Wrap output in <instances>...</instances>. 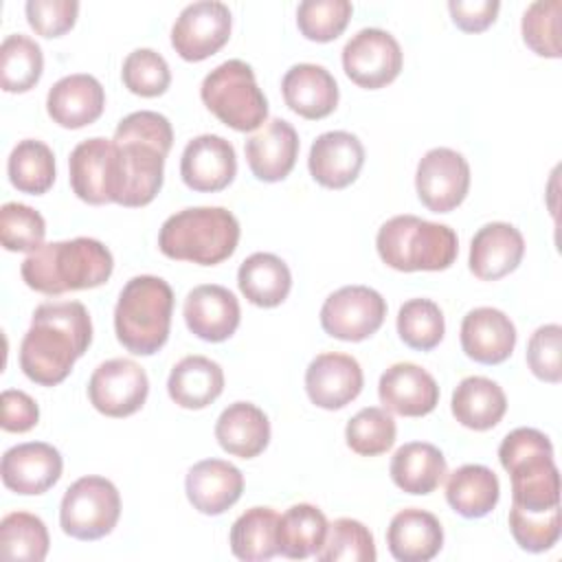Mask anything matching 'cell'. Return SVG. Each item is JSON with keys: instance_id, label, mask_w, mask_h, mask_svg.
Wrapping results in <instances>:
<instances>
[{"instance_id": "6da1fadb", "label": "cell", "mask_w": 562, "mask_h": 562, "mask_svg": "<svg viewBox=\"0 0 562 562\" xmlns=\"http://www.w3.org/2000/svg\"><path fill=\"white\" fill-rule=\"evenodd\" d=\"M173 143V130L165 114L138 110L123 116L114 130L112 202L121 206L149 204L165 178V158Z\"/></svg>"}, {"instance_id": "7a4b0ae2", "label": "cell", "mask_w": 562, "mask_h": 562, "mask_svg": "<svg viewBox=\"0 0 562 562\" xmlns=\"http://www.w3.org/2000/svg\"><path fill=\"white\" fill-rule=\"evenodd\" d=\"M92 342V321L79 301H50L35 307L31 327L20 345L22 373L40 384L55 386L68 378L72 364Z\"/></svg>"}, {"instance_id": "3957f363", "label": "cell", "mask_w": 562, "mask_h": 562, "mask_svg": "<svg viewBox=\"0 0 562 562\" xmlns=\"http://www.w3.org/2000/svg\"><path fill=\"white\" fill-rule=\"evenodd\" d=\"M114 270V257L105 244L92 237H75L40 246L20 266L22 281L48 296L103 285Z\"/></svg>"}, {"instance_id": "277c9868", "label": "cell", "mask_w": 562, "mask_h": 562, "mask_svg": "<svg viewBox=\"0 0 562 562\" xmlns=\"http://www.w3.org/2000/svg\"><path fill=\"white\" fill-rule=\"evenodd\" d=\"M498 461L512 479V505L527 512L560 507V474L544 432L514 428L498 446Z\"/></svg>"}, {"instance_id": "5b68a950", "label": "cell", "mask_w": 562, "mask_h": 562, "mask_svg": "<svg viewBox=\"0 0 562 562\" xmlns=\"http://www.w3.org/2000/svg\"><path fill=\"white\" fill-rule=\"evenodd\" d=\"M239 244V222L224 206H191L169 215L158 233V248L176 261L217 266Z\"/></svg>"}, {"instance_id": "8992f818", "label": "cell", "mask_w": 562, "mask_h": 562, "mask_svg": "<svg viewBox=\"0 0 562 562\" xmlns=\"http://www.w3.org/2000/svg\"><path fill=\"white\" fill-rule=\"evenodd\" d=\"M173 314L171 285L154 274L132 277L114 307L116 340L134 356H154L169 338Z\"/></svg>"}, {"instance_id": "52a82bcc", "label": "cell", "mask_w": 562, "mask_h": 562, "mask_svg": "<svg viewBox=\"0 0 562 562\" xmlns=\"http://www.w3.org/2000/svg\"><path fill=\"white\" fill-rule=\"evenodd\" d=\"M375 248L380 259L393 270L439 272L454 263L459 239L446 224L417 215H395L380 226Z\"/></svg>"}, {"instance_id": "ba28073f", "label": "cell", "mask_w": 562, "mask_h": 562, "mask_svg": "<svg viewBox=\"0 0 562 562\" xmlns=\"http://www.w3.org/2000/svg\"><path fill=\"white\" fill-rule=\"evenodd\" d=\"M200 99L224 125L235 132H252L266 123L268 101L257 86L252 68L241 59L215 66L200 86Z\"/></svg>"}, {"instance_id": "9c48e42d", "label": "cell", "mask_w": 562, "mask_h": 562, "mask_svg": "<svg viewBox=\"0 0 562 562\" xmlns=\"http://www.w3.org/2000/svg\"><path fill=\"white\" fill-rule=\"evenodd\" d=\"M119 518L121 494L105 476H81L64 492L59 505V525L70 538L99 540L112 533Z\"/></svg>"}, {"instance_id": "30bf717a", "label": "cell", "mask_w": 562, "mask_h": 562, "mask_svg": "<svg viewBox=\"0 0 562 562\" xmlns=\"http://www.w3.org/2000/svg\"><path fill=\"white\" fill-rule=\"evenodd\" d=\"M386 316V301L369 285H345L331 292L321 307L325 334L347 342L373 336Z\"/></svg>"}, {"instance_id": "8fae6325", "label": "cell", "mask_w": 562, "mask_h": 562, "mask_svg": "<svg viewBox=\"0 0 562 562\" xmlns=\"http://www.w3.org/2000/svg\"><path fill=\"white\" fill-rule=\"evenodd\" d=\"M402 64V48L384 29H360L342 48L345 75L367 90L389 86L400 75Z\"/></svg>"}, {"instance_id": "7c38bea8", "label": "cell", "mask_w": 562, "mask_h": 562, "mask_svg": "<svg viewBox=\"0 0 562 562\" xmlns=\"http://www.w3.org/2000/svg\"><path fill=\"white\" fill-rule=\"evenodd\" d=\"M149 395L145 369L130 358L101 362L88 380V400L105 417H130Z\"/></svg>"}, {"instance_id": "4fadbf2b", "label": "cell", "mask_w": 562, "mask_h": 562, "mask_svg": "<svg viewBox=\"0 0 562 562\" xmlns=\"http://www.w3.org/2000/svg\"><path fill=\"white\" fill-rule=\"evenodd\" d=\"M415 189L428 211L450 213L470 191V165L457 149L432 147L417 162Z\"/></svg>"}, {"instance_id": "5bb4252c", "label": "cell", "mask_w": 562, "mask_h": 562, "mask_svg": "<svg viewBox=\"0 0 562 562\" xmlns=\"http://www.w3.org/2000/svg\"><path fill=\"white\" fill-rule=\"evenodd\" d=\"M231 26L233 15L224 2H191L171 26V46L184 61H202L228 42Z\"/></svg>"}, {"instance_id": "9a60e30c", "label": "cell", "mask_w": 562, "mask_h": 562, "mask_svg": "<svg viewBox=\"0 0 562 562\" xmlns=\"http://www.w3.org/2000/svg\"><path fill=\"white\" fill-rule=\"evenodd\" d=\"M64 459L59 450L46 441H26L11 446L2 454L0 474L7 490L22 496L48 492L61 476Z\"/></svg>"}, {"instance_id": "2e32d148", "label": "cell", "mask_w": 562, "mask_h": 562, "mask_svg": "<svg viewBox=\"0 0 562 562\" xmlns=\"http://www.w3.org/2000/svg\"><path fill=\"white\" fill-rule=\"evenodd\" d=\"M237 173L235 147L217 134H200L191 138L180 158L182 182L200 193L226 189Z\"/></svg>"}, {"instance_id": "e0dca14e", "label": "cell", "mask_w": 562, "mask_h": 562, "mask_svg": "<svg viewBox=\"0 0 562 562\" xmlns=\"http://www.w3.org/2000/svg\"><path fill=\"white\" fill-rule=\"evenodd\" d=\"M364 384L360 362L349 353H318L305 369V391L312 404L338 411L353 402Z\"/></svg>"}, {"instance_id": "ac0fdd59", "label": "cell", "mask_w": 562, "mask_h": 562, "mask_svg": "<svg viewBox=\"0 0 562 562\" xmlns=\"http://www.w3.org/2000/svg\"><path fill=\"white\" fill-rule=\"evenodd\" d=\"M182 314L189 331L206 342H222L231 338L241 318L235 294L217 283L195 285L184 299Z\"/></svg>"}, {"instance_id": "d6986e66", "label": "cell", "mask_w": 562, "mask_h": 562, "mask_svg": "<svg viewBox=\"0 0 562 562\" xmlns=\"http://www.w3.org/2000/svg\"><path fill=\"white\" fill-rule=\"evenodd\" d=\"M378 397L389 413L402 417H424L439 404L435 378L415 362L391 364L378 382Z\"/></svg>"}, {"instance_id": "ffe728a7", "label": "cell", "mask_w": 562, "mask_h": 562, "mask_svg": "<svg viewBox=\"0 0 562 562\" xmlns=\"http://www.w3.org/2000/svg\"><path fill=\"white\" fill-rule=\"evenodd\" d=\"M525 255L522 233L507 222L483 224L470 241V272L481 281H498L514 272Z\"/></svg>"}, {"instance_id": "44dd1931", "label": "cell", "mask_w": 562, "mask_h": 562, "mask_svg": "<svg viewBox=\"0 0 562 562\" xmlns=\"http://www.w3.org/2000/svg\"><path fill=\"white\" fill-rule=\"evenodd\" d=\"M364 165V147L360 138L345 130L316 136L310 147L307 167L312 178L327 189L349 187Z\"/></svg>"}, {"instance_id": "7402d4cb", "label": "cell", "mask_w": 562, "mask_h": 562, "mask_svg": "<svg viewBox=\"0 0 562 562\" xmlns=\"http://www.w3.org/2000/svg\"><path fill=\"white\" fill-rule=\"evenodd\" d=\"M105 108V90L88 72L66 75L55 81L46 94V112L53 123L66 130H79L94 123Z\"/></svg>"}, {"instance_id": "603a6c76", "label": "cell", "mask_w": 562, "mask_h": 562, "mask_svg": "<svg viewBox=\"0 0 562 562\" xmlns=\"http://www.w3.org/2000/svg\"><path fill=\"white\" fill-rule=\"evenodd\" d=\"M70 187L75 195L92 206L112 202L114 145L110 138L92 136L81 140L68 158Z\"/></svg>"}, {"instance_id": "cb8c5ba5", "label": "cell", "mask_w": 562, "mask_h": 562, "mask_svg": "<svg viewBox=\"0 0 562 562\" xmlns=\"http://www.w3.org/2000/svg\"><path fill=\"white\" fill-rule=\"evenodd\" d=\"M184 492L193 509L206 516H220L239 501L244 474L224 459H204L189 468Z\"/></svg>"}, {"instance_id": "d4e9b609", "label": "cell", "mask_w": 562, "mask_h": 562, "mask_svg": "<svg viewBox=\"0 0 562 562\" xmlns=\"http://www.w3.org/2000/svg\"><path fill=\"white\" fill-rule=\"evenodd\" d=\"M461 349L481 364L505 362L516 347L512 318L496 307H474L461 321Z\"/></svg>"}, {"instance_id": "484cf974", "label": "cell", "mask_w": 562, "mask_h": 562, "mask_svg": "<svg viewBox=\"0 0 562 562\" xmlns=\"http://www.w3.org/2000/svg\"><path fill=\"white\" fill-rule=\"evenodd\" d=\"M246 160L261 182H279L290 176L299 156V134L285 119H270L246 140Z\"/></svg>"}, {"instance_id": "4316f807", "label": "cell", "mask_w": 562, "mask_h": 562, "mask_svg": "<svg viewBox=\"0 0 562 562\" xmlns=\"http://www.w3.org/2000/svg\"><path fill=\"white\" fill-rule=\"evenodd\" d=\"M285 105L310 121L329 116L338 105V83L318 64H294L281 79Z\"/></svg>"}, {"instance_id": "83f0119b", "label": "cell", "mask_w": 562, "mask_h": 562, "mask_svg": "<svg viewBox=\"0 0 562 562\" xmlns=\"http://www.w3.org/2000/svg\"><path fill=\"white\" fill-rule=\"evenodd\" d=\"M386 544L391 555L400 562H428L443 547V529L435 514L406 507L391 518Z\"/></svg>"}, {"instance_id": "f1b7e54d", "label": "cell", "mask_w": 562, "mask_h": 562, "mask_svg": "<svg viewBox=\"0 0 562 562\" xmlns=\"http://www.w3.org/2000/svg\"><path fill=\"white\" fill-rule=\"evenodd\" d=\"M215 439L224 452L239 459H252L268 448V415L252 402H233L215 422Z\"/></svg>"}, {"instance_id": "f546056e", "label": "cell", "mask_w": 562, "mask_h": 562, "mask_svg": "<svg viewBox=\"0 0 562 562\" xmlns=\"http://www.w3.org/2000/svg\"><path fill=\"white\" fill-rule=\"evenodd\" d=\"M224 391L222 367L206 356H184L173 364L167 393L180 406L189 411H200L213 404Z\"/></svg>"}, {"instance_id": "4dcf8cb0", "label": "cell", "mask_w": 562, "mask_h": 562, "mask_svg": "<svg viewBox=\"0 0 562 562\" xmlns=\"http://www.w3.org/2000/svg\"><path fill=\"white\" fill-rule=\"evenodd\" d=\"M389 472L402 492L424 496L441 485L448 474V463L437 446L428 441H408L395 450Z\"/></svg>"}, {"instance_id": "1f68e13d", "label": "cell", "mask_w": 562, "mask_h": 562, "mask_svg": "<svg viewBox=\"0 0 562 562\" xmlns=\"http://www.w3.org/2000/svg\"><path fill=\"white\" fill-rule=\"evenodd\" d=\"M450 408L461 426L470 430H490L503 419L507 397L494 380L468 375L454 386Z\"/></svg>"}, {"instance_id": "d6a6232c", "label": "cell", "mask_w": 562, "mask_h": 562, "mask_svg": "<svg viewBox=\"0 0 562 562\" xmlns=\"http://www.w3.org/2000/svg\"><path fill=\"white\" fill-rule=\"evenodd\" d=\"M239 292L257 307L281 305L292 288L288 263L272 252H252L237 270Z\"/></svg>"}, {"instance_id": "836d02e7", "label": "cell", "mask_w": 562, "mask_h": 562, "mask_svg": "<svg viewBox=\"0 0 562 562\" xmlns=\"http://www.w3.org/2000/svg\"><path fill=\"white\" fill-rule=\"evenodd\" d=\"M501 498L498 476L481 463H465L457 468L446 483L448 505L463 518L487 516Z\"/></svg>"}, {"instance_id": "e575fe53", "label": "cell", "mask_w": 562, "mask_h": 562, "mask_svg": "<svg viewBox=\"0 0 562 562\" xmlns=\"http://www.w3.org/2000/svg\"><path fill=\"white\" fill-rule=\"evenodd\" d=\"M325 514L310 503H296L279 516L277 547L290 560H305L316 555L327 536Z\"/></svg>"}, {"instance_id": "d590c367", "label": "cell", "mask_w": 562, "mask_h": 562, "mask_svg": "<svg viewBox=\"0 0 562 562\" xmlns=\"http://www.w3.org/2000/svg\"><path fill=\"white\" fill-rule=\"evenodd\" d=\"M279 514L272 507H250L231 527V551L246 562L270 560L279 553L277 547Z\"/></svg>"}, {"instance_id": "8d00e7d4", "label": "cell", "mask_w": 562, "mask_h": 562, "mask_svg": "<svg viewBox=\"0 0 562 562\" xmlns=\"http://www.w3.org/2000/svg\"><path fill=\"white\" fill-rule=\"evenodd\" d=\"M7 173L20 193L42 195L55 182V154L46 143L24 138L11 149Z\"/></svg>"}, {"instance_id": "74e56055", "label": "cell", "mask_w": 562, "mask_h": 562, "mask_svg": "<svg viewBox=\"0 0 562 562\" xmlns=\"http://www.w3.org/2000/svg\"><path fill=\"white\" fill-rule=\"evenodd\" d=\"M44 55L35 40L11 33L0 46V86L4 92H29L42 77Z\"/></svg>"}, {"instance_id": "f35d334b", "label": "cell", "mask_w": 562, "mask_h": 562, "mask_svg": "<svg viewBox=\"0 0 562 562\" xmlns=\"http://www.w3.org/2000/svg\"><path fill=\"white\" fill-rule=\"evenodd\" d=\"M50 538L44 520L31 512H11L0 520V555L7 560L42 562Z\"/></svg>"}, {"instance_id": "ab89813d", "label": "cell", "mask_w": 562, "mask_h": 562, "mask_svg": "<svg viewBox=\"0 0 562 562\" xmlns=\"http://www.w3.org/2000/svg\"><path fill=\"white\" fill-rule=\"evenodd\" d=\"M397 334L411 349H435L446 334L441 307L430 299H408L397 312Z\"/></svg>"}, {"instance_id": "60d3db41", "label": "cell", "mask_w": 562, "mask_h": 562, "mask_svg": "<svg viewBox=\"0 0 562 562\" xmlns=\"http://www.w3.org/2000/svg\"><path fill=\"white\" fill-rule=\"evenodd\" d=\"M375 558L373 533L356 518H336L316 553L321 562H373Z\"/></svg>"}, {"instance_id": "b9f144b4", "label": "cell", "mask_w": 562, "mask_h": 562, "mask_svg": "<svg viewBox=\"0 0 562 562\" xmlns=\"http://www.w3.org/2000/svg\"><path fill=\"white\" fill-rule=\"evenodd\" d=\"M395 419L386 408L367 406L358 411L345 428L347 446L360 457H378L395 443Z\"/></svg>"}, {"instance_id": "7bdbcfd3", "label": "cell", "mask_w": 562, "mask_h": 562, "mask_svg": "<svg viewBox=\"0 0 562 562\" xmlns=\"http://www.w3.org/2000/svg\"><path fill=\"white\" fill-rule=\"evenodd\" d=\"M560 0H538L522 13L520 31L522 42L540 57L558 59L562 55L560 46Z\"/></svg>"}, {"instance_id": "ee69618b", "label": "cell", "mask_w": 562, "mask_h": 562, "mask_svg": "<svg viewBox=\"0 0 562 562\" xmlns=\"http://www.w3.org/2000/svg\"><path fill=\"white\" fill-rule=\"evenodd\" d=\"M44 217L22 202H7L0 209V241L11 252H35L44 246Z\"/></svg>"}, {"instance_id": "f6af8a7d", "label": "cell", "mask_w": 562, "mask_h": 562, "mask_svg": "<svg viewBox=\"0 0 562 562\" xmlns=\"http://www.w3.org/2000/svg\"><path fill=\"white\" fill-rule=\"evenodd\" d=\"M353 4L349 0H303L296 9V24L312 42H331L349 24Z\"/></svg>"}, {"instance_id": "bcb514c9", "label": "cell", "mask_w": 562, "mask_h": 562, "mask_svg": "<svg viewBox=\"0 0 562 562\" xmlns=\"http://www.w3.org/2000/svg\"><path fill=\"white\" fill-rule=\"evenodd\" d=\"M121 79L138 97H160L171 83L167 59L154 48H136L123 59Z\"/></svg>"}, {"instance_id": "7dc6e473", "label": "cell", "mask_w": 562, "mask_h": 562, "mask_svg": "<svg viewBox=\"0 0 562 562\" xmlns=\"http://www.w3.org/2000/svg\"><path fill=\"white\" fill-rule=\"evenodd\" d=\"M509 531L516 544L529 553H542L560 540V507L547 512H527L516 505L509 509Z\"/></svg>"}, {"instance_id": "c3c4849f", "label": "cell", "mask_w": 562, "mask_h": 562, "mask_svg": "<svg viewBox=\"0 0 562 562\" xmlns=\"http://www.w3.org/2000/svg\"><path fill=\"white\" fill-rule=\"evenodd\" d=\"M527 364L542 382L558 384L562 380V327L558 323L540 325L529 336Z\"/></svg>"}, {"instance_id": "681fc988", "label": "cell", "mask_w": 562, "mask_h": 562, "mask_svg": "<svg viewBox=\"0 0 562 562\" xmlns=\"http://www.w3.org/2000/svg\"><path fill=\"white\" fill-rule=\"evenodd\" d=\"M26 22L42 37H59L77 22V0H29L24 4Z\"/></svg>"}, {"instance_id": "f907efd6", "label": "cell", "mask_w": 562, "mask_h": 562, "mask_svg": "<svg viewBox=\"0 0 562 562\" xmlns=\"http://www.w3.org/2000/svg\"><path fill=\"white\" fill-rule=\"evenodd\" d=\"M40 419V406L37 402L20 391V389H7L2 391V428L7 432H26L31 430Z\"/></svg>"}, {"instance_id": "816d5d0a", "label": "cell", "mask_w": 562, "mask_h": 562, "mask_svg": "<svg viewBox=\"0 0 562 562\" xmlns=\"http://www.w3.org/2000/svg\"><path fill=\"white\" fill-rule=\"evenodd\" d=\"M498 0H450L448 11L452 22L465 33L485 31L498 15Z\"/></svg>"}]
</instances>
